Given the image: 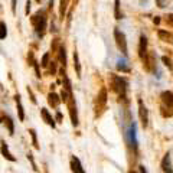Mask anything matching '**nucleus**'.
<instances>
[{"label": "nucleus", "instance_id": "obj_25", "mask_svg": "<svg viewBox=\"0 0 173 173\" xmlns=\"http://www.w3.org/2000/svg\"><path fill=\"white\" fill-rule=\"evenodd\" d=\"M31 10V0H26V15H29Z\"/></svg>", "mask_w": 173, "mask_h": 173}, {"label": "nucleus", "instance_id": "obj_26", "mask_svg": "<svg viewBox=\"0 0 173 173\" xmlns=\"http://www.w3.org/2000/svg\"><path fill=\"white\" fill-rule=\"evenodd\" d=\"M157 3H159V7H164V6H166L164 0H157Z\"/></svg>", "mask_w": 173, "mask_h": 173}, {"label": "nucleus", "instance_id": "obj_23", "mask_svg": "<svg viewBox=\"0 0 173 173\" xmlns=\"http://www.w3.org/2000/svg\"><path fill=\"white\" fill-rule=\"evenodd\" d=\"M31 136H32V140H33V144H35V147L38 149L39 146H38V140H36V133H35V130H31Z\"/></svg>", "mask_w": 173, "mask_h": 173}, {"label": "nucleus", "instance_id": "obj_28", "mask_svg": "<svg viewBox=\"0 0 173 173\" xmlns=\"http://www.w3.org/2000/svg\"><path fill=\"white\" fill-rule=\"evenodd\" d=\"M153 22H154V23H156V25H159V23H160V19H159V17H157V16H156V17H154V19H153Z\"/></svg>", "mask_w": 173, "mask_h": 173}, {"label": "nucleus", "instance_id": "obj_15", "mask_svg": "<svg viewBox=\"0 0 173 173\" xmlns=\"http://www.w3.org/2000/svg\"><path fill=\"white\" fill-rule=\"evenodd\" d=\"M7 35V28H6V23L4 22H0V39H4Z\"/></svg>", "mask_w": 173, "mask_h": 173}, {"label": "nucleus", "instance_id": "obj_12", "mask_svg": "<svg viewBox=\"0 0 173 173\" xmlns=\"http://www.w3.org/2000/svg\"><path fill=\"white\" fill-rule=\"evenodd\" d=\"M48 101H49V104H51L52 107H58L59 102H61V98L58 97L55 92H51V94L48 95Z\"/></svg>", "mask_w": 173, "mask_h": 173}, {"label": "nucleus", "instance_id": "obj_17", "mask_svg": "<svg viewBox=\"0 0 173 173\" xmlns=\"http://www.w3.org/2000/svg\"><path fill=\"white\" fill-rule=\"evenodd\" d=\"M59 52H61V54H59L61 62L65 65V62H66V56H65V48H64V46H61V48H59Z\"/></svg>", "mask_w": 173, "mask_h": 173}, {"label": "nucleus", "instance_id": "obj_30", "mask_svg": "<svg viewBox=\"0 0 173 173\" xmlns=\"http://www.w3.org/2000/svg\"><path fill=\"white\" fill-rule=\"evenodd\" d=\"M130 173H136V172H130Z\"/></svg>", "mask_w": 173, "mask_h": 173}, {"label": "nucleus", "instance_id": "obj_4", "mask_svg": "<svg viewBox=\"0 0 173 173\" xmlns=\"http://www.w3.org/2000/svg\"><path fill=\"white\" fill-rule=\"evenodd\" d=\"M139 116H140L141 126L146 129L147 124H149V113H147V108H146V105L143 104L141 100H139Z\"/></svg>", "mask_w": 173, "mask_h": 173}, {"label": "nucleus", "instance_id": "obj_6", "mask_svg": "<svg viewBox=\"0 0 173 173\" xmlns=\"http://www.w3.org/2000/svg\"><path fill=\"white\" fill-rule=\"evenodd\" d=\"M71 167H72V172L74 173H85L84 172V167L81 166V162L76 159L75 156L71 159Z\"/></svg>", "mask_w": 173, "mask_h": 173}, {"label": "nucleus", "instance_id": "obj_9", "mask_svg": "<svg viewBox=\"0 0 173 173\" xmlns=\"http://www.w3.org/2000/svg\"><path fill=\"white\" fill-rule=\"evenodd\" d=\"M41 114H42V117H43V120L49 124V126H52V127H55V120L52 118V116L49 114V111L46 110V108H42L41 110Z\"/></svg>", "mask_w": 173, "mask_h": 173}, {"label": "nucleus", "instance_id": "obj_24", "mask_svg": "<svg viewBox=\"0 0 173 173\" xmlns=\"http://www.w3.org/2000/svg\"><path fill=\"white\" fill-rule=\"evenodd\" d=\"M117 68H118L120 71H124V72H129V68L124 65V62H118V65H117Z\"/></svg>", "mask_w": 173, "mask_h": 173}, {"label": "nucleus", "instance_id": "obj_21", "mask_svg": "<svg viewBox=\"0 0 173 173\" xmlns=\"http://www.w3.org/2000/svg\"><path fill=\"white\" fill-rule=\"evenodd\" d=\"M66 4H68V0H61V16L64 17L65 9H66Z\"/></svg>", "mask_w": 173, "mask_h": 173}, {"label": "nucleus", "instance_id": "obj_7", "mask_svg": "<svg viewBox=\"0 0 173 173\" xmlns=\"http://www.w3.org/2000/svg\"><path fill=\"white\" fill-rule=\"evenodd\" d=\"M162 169H163V172H164V173H173L172 172V164H170V157H169V153H167V154H164V157H163Z\"/></svg>", "mask_w": 173, "mask_h": 173}, {"label": "nucleus", "instance_id": "obj_19", "mask_svg": "<svg viewBox=\"0 0 173 173\" xmlns=\"http://www.w3.org/2000/svg\"><path fill=\"white\" fill-rule=\"evenodd\" d=\"M116 19H121V13H120V0H116Z\"/></svg>", "mask_w": 173, "mask_h": 173}, {"label": "nucleus", "instance_id": "obj_29", "mask_svg": "<svg viewBox=\"0 0 173 173\" xmlns=\"http://www.w3.org/2000/svg\"><path fill=\"white\" fill-rule=\"evenodd\" d=\"M140 172L141 173H147V170L144 169V166H140Z\"/></svg>", "mask_w": 173, "mask_h": 173}, {"label": "nucleus", "instance_id": "obj_20", "mask_svg": "<svg viewBox=\"0 0 173 173\" xmlns=\"http://www.w3.org/2000/svg\"><path fill=\"white\" fill-rule=\"evenodd\" d=\"M4 121H6V124L9 126V133H10V134H13V123H12V118H10V117H6V118H4Z\"/></svg>", "mask_w": 173, "mask_h": 173}, {"label": "nucleus", "instance_id": "obj_2", "mask_svg": "<svg viewBox=\"0 0 173 173\" xmlns=\"http://www.w3.org/2000/svg\"><path fill=\"white\" fill-rule=\"evenodd\" d=\"M114 38H116L117 48H118L124 55H127V41H126V35L123 32H120L118 29H114Z\"/></svg>", "mask_w": 173, "mask_h": 173}, {"label": "nucleus", "instance_id": "obj_3", "mask_svg": "<svg viewBox=\"0 0 173 173\" xmlns=\"http://www.w3.org/2000/svg\"><path fill=\"white\" fill-rule=\"evenodd\" d=\"M126 86H127L126 79H123V78H120V76H117V75L113 76V88H114L118 94L124 95V92H126Z\"/></svg>", "mask_w": 173, "mask_h": 173}, {"label": "nucleus", "instance_id": "obj_10", "mask_svg": "<svg viewBox=\"0 0 173 173\" xmlns=\"http://www.w3.org/2000/svg\"><path fill=\"white\" fill-rule=\"evenodd\" d=\"M0 150H1V154H3L7 160H10V162H16V157H13V156L10 154V151H9V149H7V146L4 144V141H1V149H0Z\"/></svg>", "mask_w": 173, "mask_h": 173}, {"label": "nucleus", "instance_id": "obj_13", "mask_svg": "<svg viewBox=\"0 0 173 173\" xmlns=\"http://www.w3.org/2000/svg\"><path fill=\"white\" fill-rule=\"evenodd\" d=\"M16 104H17V111H19V120L23 121L25 120V113H23V105L20 101V95H16Z\"/></svg>", "mask_w": 173, "mask_h": 173}, {"label": "nucleus", "instance_id": "obj_14", "mask_svg": "<svg viewBox=\"0 0 173 173\" xmlns=\"http://www.w3.org/2000/svg\"><path fill=\"white\" fill-rule=\"evenodd\" d=\"M69 113H71V120H72V124L78 126V116H76V108L74 105H71L69 108Z\"/></svg>", "mask_w": 173, "mask_h": 173}, {"label": "nucleus", "instance_id": "obj_5", "mask_svg": "<svg viewBox=\"0 0 173 173\" xmlns=\"http://www.w3.org/2000/svg\"><path fill=\"white\" fill-rule=\"evenodd\" d=\"M146 49H147V38L144 35L140 36V46H139V55L141 59L146 58Z\"/></svg>", "mask_w": 173, "mask_h": 173}, {"label": "nucleus", "instance_id": "obj_8", "mask_svg": "<svg viewBox=\"0 0 173 173\" xmlns=\"http://www.w3.org/2000/svg\"><path fill=\"white\" fill-rule=\"evenodd\" d=\"M162 101L167 105V107H172L173 105V92H170V91H163Z\"/></svg>", "mask_w": 173, "mask_h": 173}, {"label": "nucleus", "instance_id": "obj_16", "mask_svg": "<svg viewBox=\"0 0 173 173\" xmlns=\"http://www.w3.org/2000/svg\"><path fill=\"white\" fill-rule=\"evenodd\" d=\"M74 64H75V69H76L78 76H81L79 75V74H81V66H79V61H78V54H76V52H74Z\"/></svg>", "mask_w": 173, "mask_h": 173}, {"label": "nucleus", "instance_id": "obj_11", "mask_svg": "<svg viewBox=\"0 0 173 173\" xmlns=\"http://www.w3.org/2000/svg\"><path fill=\"white\" fill-rule=\"evenodd\" d=\"M159 38H160L162 41H164V42L173 43V35L170 32H166V31H163V29H160V31H159Z\"/></svg>", "mask_w": 173, "mask_h": 173}, {"label": "nucleus", "instance_id": "obj_22", "mask_svg": "<svg viewBox=\"0 0 173 173\" xmlns=\"http://www.w3.org/2000/svg\"><path fill=\"white\" fill-rule=\"evenodd\" d=\"M48 64H49V54H45L42 58V62H41V65L42 66H48Z\"/></svg>", "mask_w": 173, "mask_h": 173}, {"label": "nucleus", "instance_id": "obj_1", "mask_svg": "<svg viewBox=\"0 0 173 173\" xmlns=\"http://www.w3.org/2000/svg\"><path fill=\"white\" fill-rule=\"evenodd\" d=\"M33 25H35V28H36V32L38 35H42L43 31H45V28H46V17H45V13L43 12H38L36 15H35V17L32 19Z\"/></svg>", "mask_w": 173, "mask_h": 173}, {"label": "nucleus", "instance_id": "obj_27", "mask_svg": "<svg viewBox=\"0 0 173 173\" xmlns=\"http://www.w3.org/2000/svg\"><path fill=\"white\" fill-rule=\"evenodd\" d=\"M56 120H58V121H61V120H62V114H61L59 111L56 113Z\"/></svg>", "mask_w": 173, "mask_h": 173}, {"label": "nucleus", "instance_id": "obj_18", "mask_svg": "<svg viewBox=\"0 0 173 173\" xmlns=\"http://www.w3.org/2000/svg\"><path fill=\"white\" fill-rule=\"evenodd\" d=\"M162 61H163V62H164V65H166V66H167V68H169V69H173L172 61H170V59H169V58H167V56H163V58H162Z\"/></svg>", "mask_w": 173, "mask_h": 173}]
</instances>
